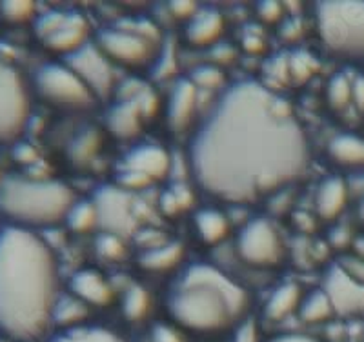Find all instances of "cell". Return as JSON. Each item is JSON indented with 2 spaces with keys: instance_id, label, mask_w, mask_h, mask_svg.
Segmentation results:
<instances>
[{
  "instance_id": "cell-40",
  "label": "cell",
  "mask_w": 364,
  "mask_h": 342,
  "mask_svg": "<svg viewBox=\"0 0 364 342\" xmlns=\"http://www.w3.org/2000/svg\"><path fill=\"white\" fill-rule=\"evenodd\" d=\"M337 264L348 277H352L353 281L364 284V257L355 255V253H346L337 260Z\"/></svg>"
},
{
  "instance_id": "cell-45",
  "label": "cell",
  "mask_w": 364,
  "mask_h": 342,
  "mask_svg": "<svg viewBox=\"0 0 364 342\" xmlns=\"http://www.w3.org/2000/svg\"><path fill=\"white\" fill-rule=\"evenodd\" d=\"M159 208L162 210V213L168 215V217H173V215L181 213L182 208L181 204H178V198L177 195L173 193V190H166L164 193L161 195V198H159Z\"/></svg>"
},
{
  "instance_id": "cell-36",
  "label": "cell",
  "mask_w": 364,
  "mask_h": 342,
  "mask_svg": "<svg viewBox=\"0 0 364 342\" xmlns=\"http://www.w3.org/2000/svg\"><path fill=\"white\" fill-rule=\"evenodd\" d=\"M97 151V133L86 132L71 142L70 157L73 162H82Z\"/></svg>"
},
{
  "instance_id": "cell-9",
  "label": "cell",
  "mask_w": 364,
  "mask_h": 342,
  "mask_svg": "<svg viewBox=\"0 0 364 342\" xmlns=\"http://www.w3.org/2000/svg\"><path fill=\"white\" fill-rule=\"evenodd\" d=\"M33 29L44 48L64 57L91 42L90 22L77 11L51 9L42 13L35 17Z\"/></svg>"
},
{
  "instance_id": "cell-1",
  "label": "cell",
  "mask_w": 364,
  "mask_h": 342,
  "mask_svg": "<svg viewBox=\"0 0 364 342\" xmlns=\"http://www.w3.org/2000/svg\"><path fill=\"white\" fill-rule=\"evenodd\" d=\"M308 137L284 97L259 80L220 91L188 142V168L211 198L246 206L304 175Z\"/></svg>"
},
{
  "instance_id": "cell-21",
  "label": "cell",
  "mask_w": 364,
  "mask_h": 342,
  "mask_svg": "<svg viewBox=\"0 0 364 342\" xmlns=\"http://www.w3.org/2000/svg\"><path fill=\"white\" fill-rule=\"evenodd\" d=\"M186 255V247L178 240H166L149 250H141L136 255L139 268L146 273H168L173 269H181V262Z\"/></svg>"
},
{
  "instance_id": "cell-17",
  "label": "cell",
  "mask_w": 364,
  "mask_h": 342,
  "mask_svg": "<svg viewBox=\"0 0 364 342\" xmlns=\"http://www.w3.org/2000/svg\"><path fill=\"white\" fill-rule=\"evenodd\" d=\"M224 33L223 13L215 8H199L184 22V42L195 50H210L219 44Z\"/></svg>"
},
{
  "instance_id": "cell-33",
  "label": "cell",
  "mask_w": 364,
  "mask_h": 342,
  "mask_svg": "<svg viewBox=\"0 0 364 342\" xmlns=\"http://www.w3.org/2000/svg\"><path fill=\"white\" fill-rule=\"evenodd\" d=\"M186 337L188 335L168 319L155 321L148 328V335H146L148 342H188Z\"/></svg>"
},
{
  "instance_id": "cell-48",
  "label": "cell",
  "mask_w": 364,
  "mask_h": 342,
  "mask_svg": "<svg viewBox=\"0 0 364 342\" xmlns=\"http://www.w3.org/2000/svg\"><path fill=\"white\" fill-rule=\"evenodd\" d=\"M355 217H357V223L364 228V197L360 198L359 204L355 208Z\"/></svg>"
},
{
  "instance_id": "cell-28",
  "label": "cell",
  "mask_w": 364,
  "mask_h": 342,
  "mask_svg": "<svg viewBox=\"0 0 364 342\" xmlns=\"http://www.w3.org/2000/svg\"><path fill=\"white\" fill-rule=\"evenodd\" d=\"M64 224L73 233H87L93 228L99 226V211H97L93 198L75 201L73 206L68 211Z\"/></svg>"
},
{
  "instance_id": "cell-25",
  "label": "cell",
  "mask_w": 364,
  "mask_h": 342,
  "mask_svg": "<svg viewBox=\"0 0 364 342\" xmlns=\"http://www.w3.org/2000/svg\"><path fill=\"white\" fill-rule=\"evenodd\" d=\"M44 342H128L115 330H109L100 324H82L68 328V330H55Z\"/></svg>"
},
{
  "instance_id": "cell-22",
  "label": "cell",
  "mask_w": 364,
  "mask_h": 342,
  "mask_svg": "<svg viewBox=\"0 0 364 342\" xmlns=\"http://www.w3.org/2000/svg\"><path fill=\"white\" fill-rule=\"evenodd\" d=\"M304 295L301 284L294 281H286L277 284L269 292L264 306H262V317L268 322L286 321L290 315H297L299 304Z\"/></svg>"
},
{
  "instance_id": "cell-31",
  "label": "cell",
  "mask_w": 364,
  "mask_h": 342,
  "mask_svg": "<svg viewBox=\"0 0 364 342\" xmlns=\"http://www.w3.org/2000/svg\"><path fill=\"white\" fill-rule=\"evenodd\" d=\"M288 68H290L291 82L304 84L314 77L318 64L308 51H295L294 55L288 57Z\"/></svg>"
},
{
  "instance_id": "cell-5",
  "label": "cell",
  "mask_w": 364,
  "mask_h": 342,
  "mask_svg": "<svg viewBox=\"0 0 364 342\" xmlns=\"http://www.w3.org/2000/svg\"><path fill=\"white\" fill-rule=\"evenodd\" d=\"M315 31L333 57L364 58V0H324L314 8Z\"/></svg>"
},
{
  "instance_id": "cell-34",
  "label": "cell",
  "mask_w": 364,
  "mask_h": 342,
  "mask_svg": "<svg viewBox=\"0 0 364 342\" xmlns=\"http://www.w3.org/2000/svg\"><path fill=\"white\" fill-rule=\"evenodd\" d=\"M95 250L104 259L119 260L126 253L124 239L119 235H113V233H108V231H102L95 239Z\"/></svg>"
},
{
  "instance_id": "cell-3",
  "label": "cell",
  "mask_w": 364,
  "mask_h": 342,
  "mask_svg": "<svg viewBox=\"0 0 364 342\" xmlns=\"http://www.w3.org/2000/svg\"><path fill=\"white\" fill-rule=\"evenodd\" d=\"M162 308L186 335L220 337L250 317V293L215 264L191 262L166 286Z\"/></svg>"
},
{
  "instance_id": "cell-2",
  "label": "cell",
  "mask_w": 364,
  "mask_h": 342,
  "mask_svg": "<svg viewBox=\"0 0 364 342\" xmlns=\"http://www.w3.org/2000/svg\"><path fill=\"white\" fill-rule=\"evenodd\" d=\"M58 295V264L50 244L26 228H0V337H44Z\"/></svg>"
},
{
  "instance_id": "cell-29",
  "label": "cell",
  "mask_w": 364,
  "mask_h": 342,
  "mask_svg": "<svg viewBox=\"0 0 364 342\" xmlns=\"http://www.w3.org/2000/svg\"><path fill=\"white\" fill-rule=\"evenodd\" d=\"M326 104L333 112H344L352 104V79L344 71H337L326 82Z\"/></svg>"
},
{
  "instance_id": "cell-8",
  "label": "cell",
  "mask_w": 364,
  "mask_h": 342,
  "mask_svg": "<svg viewBox=\"0 0 364 342\" xmlns=\"http://www.w3.org/2000/svg\"><path fill=\"white\" fill-rule=\"evenodd\" d=\"M235 253L250 268L272 269L282 264L286 247L277 226L268 217H252L237 231Z\"/></svg>"
},
{
  "instance_id": "cell-38",
  "label": "cell",
  "mask_w": 364,
  "mask_h": 342,
  "mask_svg": "<svg viewBox=\"0 0 364 342\" xmlns=\"http://www.w3.org/2000/svg\"><path fill=\"white\" fill-rule=\"evenodd\" d=\"M151 184L148 177L141 175L139 171H132V169H119L117 173V184L120 190L128 191V193H133V191H141L144 188Z\"/></svg>"
},
{
  "instance_id": "cell-37",
  "label": "cell",
  "mask_w": 364,
  "mask_h": 342,
  "mask_svg": "<svg viewBox=\"0 0 364 342\" xmlns=\"http://www.w3.org/2000/svg\"><path fill=\"white\" fill-rule=\"evenodd\" d=\"M259 21L269 26H279L286 18V4L277 0H262L255 8Z\"/></svg>"
},
{
  "instance_id": "cell-50",
  "label": "cell",
  "mask_w": 364,
  "mask_h": 342,
  "mask_svg": "<svg viewBox=\"0 0 364 342\" xmlns=\"http://www.w3.org/2000/svg\"><path fill=\"white\" fill-rule=\"evenodd\" d=\"M0 181H2V178H0Z\"/></svg>"
},
{
  "instance_id": "cell-43",
  "label": "cell",
  "mask_w": 364,
  "mask_h": 342,
  "mask_svg": "<svg viewBox=\"0 0 364 342\" xmlns=\"http://www.w3.org/2000/svg\"><path fill=\"white\" fill-rule=\"evenodd\" d=\"M237 51L233 46L230 44H215L213 48H210V62L215 64V66H223V64H230V62L235 58Z\"/></svg>"
},
{
  "instance_id": "cell-20",
  "label": "cell",
  "mask_w": 364,
  "mask_h": 342,
  "mask_svg": "<svg viewBox=\"0 0 364 342\" xmlns=\"http://www.w3.org/2000/svg\"><path fill=\"white\" fill-rule=\"evenodd\" d=\"M191 228L195 237L204 246L215 247L223 244L232 233V219L226 211L215 206H204L195 210L191 215Z\"/></svg>"
},
{
  "instance_id": "cell-10",
  "label": "cell",
  "mask_w": 364,
  "mask_h": 342,
  "mask_svg": "<svg viewBox=\"0 0 364 342\" xmlns=\"http://www.w3.org/2000/svg\"><path fill=\"white\" fill-rule=\"evenodd\" d=\"M29 93L21 73L0 58V144L15 142L29 122Z\"/></svg>"
},
{
  "instance_id": "cell-7",
  "label": "cell",
  "mask_w": 364,
  "mask_h": 342,
  "mask_svg": "<svg viewBox=\"0 0 364 342\" xmlns=\"http://www.w3.org/2000/svg\"><path fill=\"white\" fill-rule=\"evenodd\" d=\"M33 87L38 99L64 112H86L99 100L68 64L46 62L33 73Z\"/></svg>"
},
{
  "instance_id": "cell-30",
  "label": "cell",
  "mask_w": 364,
  "mask_h": 342,
  "mask_svg": "<svg viewBox=\"0 0 364 342\" xmlns=\"http://www.w3.org/2000/svg\"><path fill=\"white\" fill-rule=\"evenodd\" d=\"M188 79H190V82L193 84L200 93H204V91L211 93V91H217L223 87L224 73L223 68L208 62V64H200V66L193 68V71H191Z\"/></svg>"
},
{
  "instance_id": "cell-12",
  "label": "cell",
  "mask_w": 364,
  "mask_h": 342,
  "mask_svg": "<svg viewBox=\"0 0 364 342\" xmlns=\"http://www.w3.org/2000/svg\"><path fill=\"white\" fill-rule=\"evenodd\" d=\"M91 198L99 211V228H102V231L122 239L132 233L135 228L132 193L120 190L119 186H102Z\"/></svg>"
},
{
  "instance_id": "cell-23",
  "label": "cell",
  "mask_w": 364,
  "mask_h": 342,
  "mask_svg": "<svg viewBox=\"0 0 364 342\" xmlns=\"http://www.w3.org/2000/svg\"><path fill=\"white\" fill-rule=\"evenodd\" d=\"M326 155L341 168H364V137L359 133H337L328 142Z\"/></svg>"
},
{
  "instance_id": "cell-6",
  "label": "cell",
  "mask_w": 364,
  "mask_h": 342,
  "mask_svg": "<svg viewBox=\"0 0 364 342\" xmlns=\"http://www.w3.org/2000/svg\"><path fill=\"white\" fill-rule=\"evenodd\" d=\"M95 44L113 64L136 70L154 64L159 55L161 35L154 22L135 18L102 28L95 35Z\"/></svg>"
},
{
  "instance_id": "cell-44",
  "label": "cell",
  "mask_w": 364,
  "mask_h": 342,
  "mask_svg": "<svg viewBox=\"0 0 364 342\" xmlns=\"http://www.w3.org/2000/svg\"><path fill=\"white\" fill-rule=\"evenodd\" d=\"M168 9H170V13L175 18L188 22L197 13L199 6L195 4V2H190V0H177V2H170Z\"/></svg>"
},
{
  "instance_id": "cell-42",
  "label": "cell",
  "mask_w": 364,
  "mask_h": 342,
  "mask_svg": "<svg viewBox=\"0 0 364 342\" xmlns=\"http://www.w3.org/2000/svg\"><path fill=\"white\" fill-rule=\"evenodd\" d=\"M264 342H324L317 335L304 333V331H281L272 337L264 338Z\"/></svg>"
},
{
  "instance_id": "cell-18",
  "label": "cell",
  "mask_w": 364,
  "mask_h": 342,
  "mask_svg": "<svg viewBox=\"0 0 364 342\" xmlns=\"http://www.w3.org/2000/svg\"><path fill=\"white\" fill-rule=\"evenodd\" d=\"M350 202V186L341 175H328L318 182L314 195V210L324 223L337 220Z\"/></svg>"
},
{
  "instance_id": "cell-27",
  "label": "cell",
  "mask_w": 364,
  "mask_h": 342,
  "mask_svg": "<svg viewBox=\"0 0 364 342\" xmlns=\"http://www.w3.org/2000/svg\"><path fill=\"white\" fill-rule=\"evenodd\" d=\"M120 315L129 324L142 322L151 311V295L141 284H132L120 295Z\"/></svg>"
},
{
  "instance_id": "cell-49",
  "label": "cell",
  "mask_w": 364,
  "mask_h": 342,
  "mask_svg": "<svg viewBox=\"0 0 364 342\" xmlns=\"http://www.w3.org/2000/svg\"><path fill=\"white\" fill-rule=\"evenodd\" d=\"M363 342H364V333H363Z\"/></svg>"
},
{
  "instance_id": "cell-32",
  "label": "cell",
  "mask_w": 364,
  "mask_h": 342,
  "mask_svg": "<svg viewBox=\"0 0 364 342\" xmlns=\"http://www.w3.org/2000/svg\"><path fill=\"white\" fill-rule=\"evenodd\" d=\"M0 15L9 24L35 21V4L29 0H8L0 4Z\"/></svg>"
},
{
  "instance_id": "cell-19",
  "label": "cell",
  "mask_w": 364,
  "mask_h": 342,
  "mask_svg": "<svg viewBox=\"0 0 364 342\" xmlns=\"http://www.w3.org/2000/svg\"><path fill=\"white\" fill-rule=\"evenodd\" d=\"M146 122L148 120H146L144 112L136 100L117 99V102L108 107L106 117H104V124H106L109 135L120 139V141L135 139Z\"/></svg>"
},
{
  "instance_id": "cell-11",
  "label": "cell",
  "mask_w": 364,
  "mask_h": 342,
  "mask_svg": "<svg viewBox=\"0 0 364 342\" xmlns=\"http://www.w3.org/2000/svg\"><path fill=\"white\" fill-rule=\"evenodd\" d=\"M64 64L75 71L97 100L108 99L115 91V64L100 51L95 41L87 42L80 50L64 57Z\"/></svg>"
},
{
  "instance_id": "cell-16",
  "label": "cell",
  "mask_w": 364,
  "mask_h": 342,
  "mask_svg": "<svg viewBox=\"0 0 364 342\" xmlns=\"http://www.w3.org/2000/svg\"><path fill=\"white\" fill-rule=\"evenodd\" d=\"M70 293L90 308H106L115 301L112 282L95 268L77 269L70 277Z\"/></svg>"
},
{
  "instance_id": "cell-24",
  "label": "cell",
  "mask_w": 364,
  "mask_h": 342,
  "mask_svg": "<svg viewBox=\"0 0 364 342\" xmlns=\"http://www.w3.org/2000/svg\"><path fill=\"white\" fill-rule=\"evenodd\" d=\"M297 317L301 322L311 326L326 324L331 319L337 317L333 304H331L330 297L323 289V286H317V288L304 292L297 309Z\"/></svg>"
},
{
  "instance_id": "cell-41",
  "label": "cell",
  "mask_w": 364,
  "mask_h": 342,
  "mask_svg": "<svg viewBox=\"0 0 364 342\" xmlns=\"http://www.w3.org/2000/svg\"><path fill=\"white\" fill-rule=\"evenodd\" d=\"M279 37L284 42L291 44L297 42L302 37V22L299 17H286L284 21L279 24Z\"/></svg>"
},
{
  "instance_id": "cell-47",
  "label": "cell",
  "mask_w": 364,
  "mask_h": 342,
  "mask_svg": "<svg viewBox=\"0 0 364 342\" xmlns=\"http://www.w3.org/2000/svg\"><path fill=\"white\" fill-rule=\"evenodd\" d=\"M264 48H266L264 38H262L259 33H248L245 35V38H242V50L248 51V53L252 55L262 53Z\"/></svg>"
},
{
  "instance_id": "cell-15",
  "label": "cell",
  "mask_w": 364,
  "mask_h": 342,
  "mask_svg": "<svg viewBox=\"0 0 364 342\" xmlns=\"http://www.w3.org/2000/svg\"><path fill=\"white\" fill-rule=\"evenodd\" d=\"M173 168V159L164 146L154 142H141L133 146L120 161L119 169H132L148 177L149 181H161L168 177Z\"/></svg>"
},
{
  "instance_id": "cell-14",
  "label": "cell",
  "mask_w": 364,
  "mask_h": 342,
  "mask_svg": "<svg viewBox=\"0 0 364 342\" xmlns=\"http://www.w3.org/2000/svg\"><path fill=\"white\" fill-rule=\"evenodd\" d=\"M200 91L190 82V79H178L171 86L166 100L164 117L166 126L171 133H184L195 124V115L199 112Z\"/></svg>"
},
{
  "instance_id": "cell-46",
  "label": "cell",
  "mask_w": 364,
  "mask_h": 342,
  "mask_svg": "<svg viewBox=\"0 0 364 342\" xmlns=\"http://www.w3.org/2000/svg\"><path fill=\"white\" fill-rule=\"evenodd\" d=\"M352 104L359 113H364V75H355L352 79Z\"/></svg>"
},
{
  "instance_id": "cell-4",
  "label": "cell",
  "mask_w": 364,
  "mask_h": 342,
  "mask_svg": "<svg viewBox=\"0 0 364 342\" xmlns=\"http://www.w3.org/2000/svg\"><path fill=\"white\" fill-rule=\"evenodd\" d=\"M77 201L68 184L53 178L11 175L0 181V213L9 224L26 230H42L66 220Z\"/></svg>"
},
{
  "instance_id": "cell-35",
  "label": "cell",
  "mask_w": 364,
  "mask_h": 342,
  "mask_svg": "<svg viewBox=\"0 0 364 342\" xmlns=\"http://www.w3.org/2000/svg\"><path fill=\"white\" fill-rule=\"evenodd\" d=\"M266 77L269 79L268 90L275 91L277 86H284L286 82H290V68H288V57L284 55H275L266 64Z\"/></svg>"
},
{
  "instance_id": "cell-13",
  "label": "cell",
  "mask_w": 364,
  "mask_h": 342,
  "mask_svg": "<svg viewBox=\"0 0 364 342\" xmlns=\"http://www.w3.org/2000/svg\"><path fill=\"white\" fill-rule=\"evenodd\" d=\"M321 286L328 293L337 317L364 315V284L348 277L339 264L333 262L328 266Z\"/></svg>"
},
{
  "instance_id": "cell-39",
  "label": "cell",
  "mask_w": 364,
  "mask_h": 342,
  "mask_svg": "<svg viewBox=\"0 0 364 342\" xmlns=\"http://www.w3.org/2000/svg\"><path fill=\"white\" fill-rule=\"evenodd\" d=\"M230 335L232 342H264L261 337V328L252 317L245 319Z\"/></svg>"
},
{
  "instance_id": "cell-26",
  "label": "cell",
  "mask_w": 364,
  "mask_h": 342,
  "mask_svg": "<svg viewBox=\"0 0 364 342\" xmlns=\"http://www.w3.org/2000/svg\"><path fill=\"white\" fill-rule=\"evenodd\" d=\"M87 319H90V306L84 304L71 293L58 295L51 315V326H55L57 330H68L75 326L87 324Z\"/></svg>"
}]
</instances>
